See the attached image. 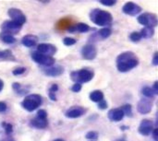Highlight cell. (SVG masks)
<instances>
[{
  "label": "cell",
  "mask_w": 158,
  "mask_h": 141,
  "mask_svg": "<svg viewBox=\"0 0 158 141\" xmlns=\"http://www.w3.org/2000/svg\"><path fill=\"white\" fill-rule=\"evenodd\" d=\"M139 64V59L133 52H124L117 57V67L119 72H128Z\"/></svg>",
  "instance_id": "6da1fadb"
},
{
  "label": "cell",
  "mask_w": 158,
  "mask_h": 141,
  "mask_svg": "<svg viewBox=\"0 0 158 141\" xmlns=\"http://www.w3.org/2000/svg\"><path fill=\"white\" fill-rule=\"evenodd\" d=\"M90 19L98 26H107L111 24L113 17L108 11L100 8H95L91 11Z\"/></svg>",
  "instance_id": "7a4b0ae2"
},
{
  "label": "cell",
  "mask_w": 158,
  "mask_h": 141,
  "mask_svg": "<svg viewBox=\"0 0 158 141\" xmlns=\"http://www.w3.org/2000/svg\"><path fill=\"white\" fill-rule=\"evenodd\" d=\"M94 73L93 70L90 69H81V70H77V71H73L70 74V78L71 79L75 82V83H79V84H82V83H87L90 80H92L94 79Z\"/></svg>",
  "instance_id": "3957f363"
},
{
  "label": "cell",
  "mask_w": 158,
  "mask_h": 141,
  "mask_svg": "<svg viewBox=\"0 0 158 141\" xmlns=\"http://www.w3.org/2000/svg\"><path fill=\"white\" fill-rule=\"evenodd\" d=\"M42 104V97L38 94H31L22 101V107L28 112H32Z\"/></svg>",
  "instance_id": "277c9868"
},
{
  "label": "cell",
  "mask_w": 158,
  "mask_h": 141,
  "mask_svg": "<svg viewBox=\"0 0 158 141\" xmlns=\"http://www.w3.org/2000/svg\"><path fill=\"white\" fill-rule=\"evenodd\" d=\"M138 22L145 27L155 28L157 26V16L154 13H143L140 15L138 18Z\"/></svg>",
  "instance_id": "5b68a950"
},
{
  "label": "cell",
  "mask_w": 158,
  "mask_h": 141,
  "mask_svg": "<svg viewBox=\"0 0 158 141\" xmlns=\"http://www.w3.org/2000/svg\"><path fill=\"white\" fill-rule=\"evenodd\" d=\"M31 59L35 63L40 64V65L44 66H52L56 62L55 58H53L52 56L44 55V54H40L38 52H33L31 54Z\"/></svg>",
  "instance_id": "8992f818"
},
{
  "label": "cell",
  "mask_w": 158,
  "mask_h": 141,
  "mask_svg": "<svg viewBox=\"0 0 158 141\" xmlns=\"http://www.w3.org/2000/svg\"><path fill=\"white\" fill-rule=\"evenodd\" d=\"M7 14L11 18V20L20 24L21 26L26 22V16L22 13L20 9L15 8V7L9 8L7 11Z\"/></svg>",
  "instance_id": "52a82bcc"
},
{
  "label": "cell",
  "mask_w": 158,
  "mask_h": 141,
  "mask_svg": "<svg viewBox=\"0 0 158 141\" xmlns=\"http://www.w3.org/2000/svg\"><path fill=\"white\" fill-rule=\"evenodd\" d=\"M20 28H21V25L13 20H6L1 25V29L3 30V31H6L11 35L18 33Z\"/></svg>",
  "instance_id": "ba28073f"
},
{
  "label": "cell",
  "mask_w": 158,
  "mask_h": 141,
  "mask_svg": "<svg viewBox=\"0 0 158 141\" xmlns=\"http://www.w3.org/2000/svg\"><path fill=\"white\" fill-rule=\"evenodd\" d=\"M97 50L93 44H86L81 49V56L85 60H93L96 57Z\"/></svg>",
  "instance_id": "9c48e42d"
},
{
  "label": "cell",
  "mask_w": 158,
  "mask_h": 141,
  "mask_svg": "<svg viewBox=\"0 0 158 141\" xmlns=\"http://www.w3.org/2000/svg\"><path fill=\"white\" fill-rule=\"evenodd\" d=\"M142 7L140 6H138L137 4L133 3V2H127L123 7H122V11L130 16H136L138 15L141 11H142Z\"/></svg>",
  "instance_id": "30bf717a"
},
{
  "label": "cell",
  "mask_w": 158,
  "mask_h": 141,
  "mask_svg": "<svg viewBox=\"0 0 158 141\" xmlns=\"http://www.w3.org/2000/svg\"><path fill=\"white\" fill-rule=\"evenodd\" d=\"M152 108H153V102L151 101V99H148V98L142 99L138 103V105H137L138 112L143 115L150 113L152 111Z\"/></svg>",
  "instance_id": "8fae6325"
},
{
  "label": "cell",
  "mask_w": 158,
  "mask_h": 141,
  "mask_svg": "<svg viewBox=\"0 0 158 141\" xmlns=\"http://www.w3.org/2000/svg\"><path fill=\"white\" fill-rule=\"evenodd\" d=\"M37 52L44 55L52 56L56 52V47L51 43H40L37 46Z\"/></svg>",
  "instance_id": "7c38bea8"
},
{
  "label": "cell",
  "mask_w": 158,
  "mask_h": 141,
  "mask_svg": "<svg viewBox=\"0 0 158 141\" xmlns=\"http://www.w3.org/2000/svg\"><path fill=\"white\" fill-rule=\"evenodd\" d=\"M138 131L143 136H148L153 132V122L149 119H144L141 122Z\"/></svg>",
  "instance_id": "4fadbf2b"
},
{
  "label": "cell",
  "mask_w": 158,
  "mask_h": 141,
  "mask_svg": "<svg viewBox=\"0 0 158 141\" xmlns=\"http://www.w3.org/2000/svg\"><path fill=\"white\" fill-rule=\"evenodd\" d=\"M85 113V109L81 106H73L66 111L65 115L68 118H78L83 115Z\"/></svg>",
  "instance_id": "5bb4252c"
},
{
  "label": "cell",
  "mask_w": 158,
  "mask_h": 141,
  "mask_svg": "<svg viewBox=\"0 0 158 141\" xmlns=\"http://www.w3.org/2000/svg\"><path fill=\"white\" fill-rule=\"evenodd\" d=\"M43 72L49 77H58L63 74L64 69L60 66H46L43 68Z\"/></svg>",
  "instance_id": "9a60e30c"
},
{
  "label": "cell",
  "mask_w": 158,
  "mask_h": 141,
  "mask_svg": "<svg viewBox=\"0 0 158 141\" xmlns=\"http://www.w3.org/2000/svg\"><path fill=\"white\" fill-rule=\"evenodd\" d=\"M107 115H108L109 120H111L113 122H119L123 119L125 115L120 108H116V109H111L108 112Z\"/></svg>",
  "instance_id": "2e32d148"
},
{
  "label": "cell",
  "mask_w": 158,
  "mask_h": 141,
  "mask_svg": "<svg viewBox=\"0 0 158 141\" xmlns=\"http://www.w3.org/2000/svg\"><path fill=\"white\" fill-rule=\"evenodd\" d=\"M37 42H38V37L32 34L25 35L21 40V43L26 47H32L37 43Z\"/></svg>",
  "instance_id": "e0dca14e"
},
{
  "label": "cell",
  "mask_w": 158,
  "mask_h": 141,
  "mask_svg": "<svg viewBox=\"0 0 158 141\" xmlns=\"http://www.w3.org/2000/svg\"><path fill=\"white\" fill-rule=\"evenodd\" d=\"M31 127H33L35 128H40V129H43V128H45L48 125L46 119H40L38 117L32 119L30 123Z\"/></svg>",
  "instance_id": "ac0fdd59"
},
{
  "label": "cell",
  "mask_w": 158,
  "mask_h": 141,
  "mask_svg": "<svg viewBox=\"0 0 158 141\" xmlns=\"http://www.w3.org/2000/svg\"><path fill=\"white\" fill-rule=\"evenodd\" d=\"M141 36L142 38H144V39H150L154 36L155 34V30L154 28H151V27H144L143 29H142L141 30Z\"/></svg>",
  "instance_id": "d6986e66"
},
{
  "label": "cell",
  "mask_w": 158,
  "mask_h": 141,
  "mask_svg": "<svg viewBox=\"0 0 158 141\" xmlns=\"http://www.w3.org/2000/svg\"><path fill=\"white\" fill-rule=\"evenodd\" d=\"M90 100L94 103H99L104 100V93L101 91H94L90 93Z\"/></svg>",
  "instance_id": "ffe728a7"
},
{
  "label": "cell",
  "mask_w": 158,
  "mask_h": 141,
  "mask_svg": "<svg viewBox=\"0 0 158 141\" xmlns=\"http://www.w3.org/2000/svg\"><path fill=\"white\" fill-rule=\"evenodd\" d=\"M0 39L6 43H13L16 42V38L13 35H11L6 31H2L0 33Z\"/></svg>",
  "instance_id": "44dd1931"
},
{
  "label": "cell",
  "mask_w": 158,
  "mask_h": 141,
  "mask_svg": "<svg viewBox=\"0 0 158 141\" xmlns=\"http://www.w3.org/2000/svg\"><path fill=\"white\" fill-rule=\"evenodd\" d=\"M74 30L79 32H87L90 30V27L86 23H78L74 26Z\"/></svg>",
  "instance_id": "7402d4cb"
},
{
  "label": "cell",
  "mask_w": 158,
  "mask_h": 141,
  "mask_svg": "<svg viewBox=\"0 0 158 141\" xmlns=\"http://www.w3.org/2000/svg\"><path fill=\"white\" fill-rule=\"evenodd\" d=\"M142 93L145 96V98H148V99H153L155 97V95H156L153 89L150 88V87H144L142 90Z\"/></svg>",
  "instance_id": "603a6c76"
},
{
  "label": "cell",
  "mask_w": 158,
  "mask_h": 141,
  "mask_svg": "<svg viewBox=\"0 0 158 141\" xmlns=\"http://www.w3.org/2000/svg\"><path fill=\"white\" fill-rule=\"evenodd\" d=\"M0 58L4 60H14V56L12 53L9 50H5L3 52H0Z\"/></svg>",
  "instance_id": "cb8c5ba5"
},
{
  "label": "cell",
  "mask_w": 158,
  "mask_h": 141,
  "mask_svg": "<svg viewBox=\"0 0 158 141\" xmlns=\"http://www.w3.org/2000/svg\"><path fill=\"white\" fill-rule=\"evenodd\" d=\"M98 34L102 39H106L111 35V30L109 28H103L98 31Z\"/></svg>",
  "instance_id": "d4e9b609"
},
{
  "label": "cell",
  "mask_w": 158,
  "mask_h": 141,
  "mask_svg": "<svg viewBox=\"0 0 158 141\" xmlns=\"http://www.w3.org/2000/svg\"><path fill=\"white\" fill-rule=\"evenodd\" d=\"M130 39H131V41L133 42H140V40L142 39L141 33L138 32V31H133V32L130 35Z\"/></svg>",
  "instance_id": "484cf974"
},
{
  "label": "cell",
  "mask_w": 158,
  "mask_h": 141,
  "mask_svg": "<svg viewBox=\"0 0 158 141\" xmlns=\"http://www.w3.org/2000/svg\"><path fill=\"white\" fill-rule=\"evenodd\" d=\"M122 110V112L124 113V115H127L128 116H132V111H131V106L130 104H125L122 106V108H120Z\"/></svg>",
  "instance_id": "4316f807"
},
{
  "label": "cell",
  "mask_w": 158,
  "mask_h": 141,
  "mask_svg": "<svg viewBox=\"0 0 158 141\" xmlns=\"http://www.w3.org/2000/svg\"><path fill=\"white\" fill-rule=\"evenodd\" d=\"M76 42H77V41H76L75 39L69 38V37H66V38L63 40V43H64L65 45H67V46H71V45L75 44Z\"/></svg>",
  "instance_id": "83f0119b"
},
{
  "label": "cell",
  "mask_w": 158,
  "mask_h": 141,
  "mask_svg": "<svg viewBox=\"0 0 158 141\" xmlns=\"http://www.w3.org/2000/svg\"><path fill=\"white\" fill-rule=\"evenodd\" d=\"M85 138H86L87 139H91V140L97 139V138H98V134H97L96 132H94V131H90V132H88V133L86 134Z\"/></svg>",
  "instance_id": "f1b7e54d"
},
{
  "label": "cell",
  "mask_w": 158,
  "mask_h": 141,
  "mask_svg": "<svg viewBox=\"0 0 158 141\" xmlns=\"http://www.w3.org/2000/svg\"><path fill=\"white\" fill-rule=\"evenodd\" d=\"M99 3L102 4V5H104V6H114L117 3V1L116 0H100Z\"/></svg>",
  "instance_id": "f546056e"
},
{
  "label": "cell",
  "mask_w": 158,
  "mask_h": 141,
  "mask_svg": "<svg viewBox=\"0 0 158 141\" xmlns=\"http://www.w3.org/2000/svg\"><path fill=\"white\" fill-rule=\"evenodd\" d=\"M37 117L40 119H46L47 117V113L45 110H39L37 112Z\"/></svg>",
  "instance_id": "4dcf8cb0"
},
{
  "label": "cell",
  "mask_w": 158,
  "mask_h": 141,
  "mask_svg": "<svg viewBox=\"0 0 158 141\" xmlns=\"http://www.w3.org/2000/svg\"><path fill=\"white\" fill-rule=\"evenodd\" d=\"M25 70H26V68L25 67H17V68H15L14 70H13V75H15V76H18V75H21V74H23L24 72H25Z\"/></svg>",
  "instance_id": "1f68e13d"
},
{
  "label": "cell",
  "mask_w": 158,
  "mask_h": 141,
  "mask_svg": "<svg viewBox=\"0 0 158 141\" xmlns=\"http://www.w3.org/2000/svg\"><path fill=\"white\" fill-rule=\"evenodd\" d=\"M2 126L5 127V130H6V135H10L12 133L13 129H12V126L10 124H5V123H3Z\"/></svg>",
  "instance_id": "d6a6232c"
},
{
  "label": "cell",
  "mask_w": 158,
  "mask_h": 141,
  "mask_svg": "<svg viewBox=\"0 0 158 141\" xmlns=\"http://www.w3.org/2000/svg\"><path fill=\"white\" fill-rule=\"evenodd\" d=\"M71 90H72L73 92H79V91L81 90V85L79 84V83H75V84L72 86Z\"/></svg>",
  "instance_id": "836d02e7"
},
{
  "label": "cell",
  "mask_w": 158,
  "mask_h": 141,
  "mask_svg": "<svg viewBox=\"0 0 158 141\" xmlns=\"http://www.w3.org/2000/svg\"><path fill=\"white\" fill-rule=\"evenodd\" d=\"M98 108L104 110V109H106L107 108V103L105 101V100H102L101 102L98 103Z\"/></svg>",
  "instance_id": "e575fe53"
},
{
  "label": "cell",
  "mask_w": 158,
  "mask_h": 141,
  "mask_svg": "<svg viewBox=\"0 0 158 141\" xmlns=\"http://www.w3.org/2000/svg\"><path fill=\"white\" fill-rule=\"evenodd\" d=\"M6 104L4 102H0V113H4L6 110Z\"/></svg>",
  "instance_id": "d590c367"
},
{
  "label": "cell",
  "mask_w": 158,
  "mask_h": 141,
  "mask_svg": "<svg viewBox=\"0 0 158 141\" xmlns=\"http://www.w3.org/2000/svg\"><path fill=\"white\" fill-rule=\"evenodd\" d=\"M57 90H58V86H57L56 84H53V85L51 86V88H50L49 91H50V92H52V93H55L56 91H57Z\"/></svg>",
  "instance_id": "8d00e7d4"
},
{
  "label": "cell",
  "mask_w": 158,
  "mask_h": 141,
  "mask_svg": "<svg viewBox=\"0 0 158 141\" xmlns=\"http://www.w3.org/2000/svg\"><path fill=\"white\" fill-rule=\"evenodd\" d=\"M153 65L154 66H157L158 65V53L156 52L155 53V55H154V58H153Z\"/></svg>",
  "instance_id": "74e56055"
},
{
  "label": "cell",
  "mask_w": 158,
  "mask_h": 141,
  "mask_svg": "<svg viewBox=\"0 0 158 141\" xmlns=\"http://www.w3.org/2000/svg\"><path fill=\"white\" fill-rule=\"evenodd\" d=\"M12 87H13V89L18 92L19 90H20V88H21V86H20V84L19 83H17V82H15V83H13V85H12Z\"/></svg>",
  "instance_id": "f35d334b"
},
{
  "label": "cell",
  "mask_w": 158,
  "mask_h": 141,
  "mask_svg": "<svg viewBox=\"0 0 158 141\" xmlns=\"http://www.w3.org/2000/svg\"><path fill=\"white\" fill-rule=\"evenodd\" d=\"M152 89H153V91H154V92H155L156 95L158 94V81H156V82H155L154 87H153Z\"/></svg>",
  "instance_id": "ab89813d"
},
{
  "label": "cell",
  "mask_w": 158,
  "mask_h": 141,
  "mask_svg": "<svg viewBox=\"0 0 158 141\" xmlns=\"http://www.w3.org/2000/svg\"><path fill=\"white\" fill-rule=\"evenodd\" d=\"M158 130L157 128H156V129H154V131H153V137H154V139H155V140L158 141Z\"/></svg>",
  "instance_id": "60d3db41"
},
{
  "label": "cell",
  "mask_w": 158,
  "mask_h": 141,
  "mask_svg": "<svg viewBox=\"0 0 158 141\" xmlns=\"http://www.w3.org/2000/svg\"><path fill=\"white\" fill-rule=\"evenodd\" d=\"M49 97H50V99L52 100V101H56V95H55V93H52V92H49Z\"/></svg>",
  "instance_id": "b9f144b4"
},
{
  "label": "cell",
  "mask_w": 158,
  "mask_h": 141,
  "mask_svg": "<svg viewBox=\"0 0 158 141\" xmlns=\"http://www.w3.org/2000/svg\"><path fill=\"white\" fill-rule=\"evenodd\" d=\"M3 88H4V82L2 79H0V91L3 90Z\"/></svg>",
  "instance_id": "7bdbcfd3"
},
{
  "label": "cell",
  "mask_w": 158,
  "mask_h": 141,
  "mask_svg": "<svg viewBox=\"0 0 158 141\" xmlns=\"http://www.w3.org/2000/svg\"><path fill=\"white\" fill-rule=\"evenodd\" d=\"M54 141H64L63 139H55Z\"/></svg>",
  "instance_id": "ee69618b"
},
{
  "label": "cell",
  "mask_w": 158,
  "mask_h": 141,
  "mask_svg": "<svg viewBox=\"0 0 158 141\" xmlns=\"http://www.w3.org/2000/svg\"><path fill=\"white\" fill-rule=\"evenodd\" d=\"M91 141H94V140H91Z\"/></svg>",
  "instance_id": "f6af8a7d"
}]
</instances>
